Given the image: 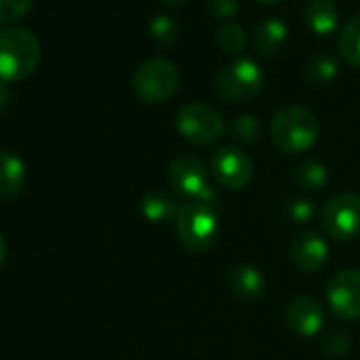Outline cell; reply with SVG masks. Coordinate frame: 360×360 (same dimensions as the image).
<instances>
[{"mask_svg": "<svg viewBox=\"0 0 360 360\" xmlns=\"http://www.w3.org/2000/svg\"><path fill=\"white\" fill-rule=\"evenodd\" d=\"M176 129L193 144H212L225 131L221 112L204 102H189L176 112Z\"/></svg>", "mask_w": 360, "mask_h": 360, "instance_id": "52a82bcc", "label": "cell"}, {"mask_svg": "<svg viewBox=\"0 0 360 360\" xmlns=\"http://www.w3.org/2000/svg\"><path fill=\"white\" fill-rule=\"evenodd\" d=\"M326 303L341 320L360 318V271L341 269L326 284Z\"/></svg>", "mask_w": 360, "mask_h": 360, "instance_id": "9c48e42d", "label": "cell"}, {"mask_svg": "<svg viewBox=\"0 0 360 360\" xmlns=\"http://www.w3.org/2000/svg\"><path fill=\"white\" fill-rule=\"evenodd\" d=\"M328 246L316 231H301L290 242V261L303 274H316L326 265Z\"/></svg>", "mask_w": 360, "mask_h": 360, "instance_id": "8fae6325", "label": "cell"}, {"mask_svg": "<svg viewBox=\"0 0 360 360\" xmlns=\"http://www.w3.org/2000/svg\"><path fill=\"white\" fill-rule=\"evenodd\" d=\"M26 185V163L11 150H0V200L13 202Z\"/></svg>", "mask_w": 360, "mask_h": 360, "instance_id": "4fadbf2b", "label": "cell"}, {"mask_svg": "<svg viewBox=\"0 0 360 360\" xmlns=\"http://www.w3.org/2000/svg\"><path fill=\"white\" fill-rule=\"evenodd\" d=\"M178 240L191 252H206L219 238V210L204 202L180 206L176 217Z\"/></svg>", "mask_w": 360, "mask_h": 360, "instance_id": "3957f363", "label": "cell"}, {"mask_svg": "<svg viewBox=\"0 0 360 360\" xmlns=\"http://www.w3.org/2000/svg\"><path fill=\"white\" fill-rule=\"evenodd\" d=\"M252 39H255V47L263 56H271L284 47V43L288 39V28H286L284 20H280V18H265L255 26Z\"/></svg>", "mask_w": 360, "mask_h": 360, "instance_id": "2e32d148", "label": "cell"}, {"mask_svg": "<svg viewBox=\"0 0 360 360\" xmlns=\"http://www.w3.org/2000/svg\"><path fill=\"white\" fill-rule=\"evenodd\" d=\"M328 167L318 159H305L295 169V183L305 191H318L326 185Z\"/></svg>", "mask_w": 360, "mask_h": 360, "instance_id": "ac0fdd59", "label": "cell"}, {"mask_svg": "<svg viewBox=\"0 0 360 360\" xmlns=\"http://www.w3.org/2000/svg\"><path fill=\"white\" fill-rule=\"evenodd\" d=\"M159 3H163V5H180V3H185V0H159Z\"/></svg>", "mask_w": 360, "mask_h": 360, "instance_id": "f546056e", "label": "cell"}, {"mask_svg": "<svg viewBox=\"0 0 360 360\" xmlns=\"http://www.w3.org/2000/svg\"><path fill=\"white\" fill-rule=\"evenodd\" d=\"M206 11L212 18L229 20L240 11V0H206Z\"/></svg>", "mask_w": 360, "mask_h": 360, "instance_id": "4316f807", "label": "cell"}, {"mask_svg": "<svg viewBox=\"0 0 360 360\" xmlns=\"http://www.w3.org/2000/svg\"><path fill=\"white\" fill-rule=\"evenodd\" d=\"M32 7V0H0V26L22 20Z\"/></svg>", "mask_w": 360, "mask_h": 360, "instance_id": "cb8c5ba5", "label": "cell"}, {"mask_svg": "<svg viewBox=\"0 0 360 360\" xmlns=\"http://www.w3.org/2000/svg\"><path fill=\"white\" fill-rule=\"evenodd\" d=\"M286 217L292 223H305L314 217V204L305 198H292L286 204Z\"/></svg>", "mask_w": 360, "mask_h": 360, "instance_id": "484cf974", "label": "cell"}, {"mask_svg": "<svg viewBox=\"0 0 360 360\" xmlns=\"http://www.w3.org/2000/svg\"><path fill=\"white\" fill-rule=\"evenodd\" d=\"M263 134L261 121L252 115H238L231 123V136L244 144L257 142Z\"/></svg>", "mask_w": 360, "mask_h": 360, "instance_id": "603a6c76", "label": "cell"}, {"mask_svg": "<svg viewBox=\"0 0 360 360\" xmlns=\"http://www.w3.org/2000/svg\"><path fill=\"white\" fill-rule=\"evenodd\" d=\"M303 75H305L307 83H311V85H326V83H330L337 77V60H335V56H330L326 51L314 53L307 60Z\"/></svg>", "mask_w": 360, "mask_h": 360, "instance_id": "d6986e66", "label": "cell"}, {"mask_svg": "<svg viewBox=\"0 0 360 360\" xmlns=\"http://www.w3.org/2000/svg\"><path fill=\"white\" fill-rule=\"evenodd\" d=\"M140 210H142V217H144L146 221L159 223V225H161V223L176 221L180 206H178V202H176L169 193H165V191H161V189H153V191H148V193L142 198Z\"/></svg>", "mask_w": 360, "mask_h": 360, "instance_id": "e0dca14e", "label": "cell"}, {"mask_svg": "<svg viewBox=\"0 0 360 360\" xmlns=\"http://www.w3.org/2000/svg\"><path fill=\"white\" fill-rule=\"evenodd\" d=\"M271 142L286 155H299L311 148L320 136L318 117L299 104L280 108L271 119Z\"/></svg>", "mask_w": 360, "mask_h": 360, "instance_id": "6da1fadb", "label": "cell"}, {"mask_svg": "<svg viewBox=\"0 0 360 360\" xmlns=\"http://www.w3.org/2000/svg\"><path fill=\"white\" fill-rule=\"evenodd\" d=\"M41 43L26 28L0 30V81L18 83L28 79L41 62Z\"/></svg>", "mask_w": 360, "mask_h": 360, "instance_id": "7a4b0ae2", "label": "cell"}, {"mask_svg": "<svg viewBox=\"0 0 360 360\" xmlns=\"http://www.w3.org/2000/svg\"><path fill=\"white\" fill-rule=\"evenodd\" d=\"M286 324L290 330H295L301 337H314L320 333L324 324V311L322 305L311 297H295L284 311Z\"/></svg>", "mask_w": 360, "mask_h": 360, "instance_id": "7c38bea8", "label": "cell"}, {"mask_svg": "<svg viewBox=\"0 0 360 360\" xmlns=\"http://www.w3.org/2000/svg\"><path fill=\"white\" fill-rule=\"evenodd\" d=\"M148 34L159 49H169L178 39V24L174 18H169L165 13L155 15L148 24Z\"/></svg>", "mask_w": 360, "mask_h": 360, "instance_id": "44dd1931", "label": "cell"}, {"mask_svg": "<svg viewBox=\"0 0 360 360\" xmlns=\"http://www.w3.org/2000/svg\"><path fill=\"white\" fill-rule=\"evenodd\" d=\"M324 231L339 242H352L360 238V195L341 193L330 198L322 208Z\"/></svg>", "mask_w": 360, "mask_h": 360, "instance_id": "ba28073f", "label": "cell"}, {"mask_svg": "<svg viewBox=\"0 0 360 360\" xmlns=\"http://www.w3.org/2000/svg\"><path fill=\"white\" fill-rule=\"evenodd\" d=\"M5 259H7V242L3 236H0V267L5 265Z\"/></svg>", "mask_w": 360, "mask_h": 360, "instance_id": "f1b7e54d", "label": "cell"}, {"mask_svg": "<svg viewBox=\"0 0 360 360\" xmlns=\"http://www.w3.org/2000/svg\"><path fill=\"white\" fill-rule=\"evenodd\" d=\"M167 180H169V187L174 193L191 198L193 202L210 204L217 208V195L210 189L206 167H204L202 159H198L195 155H189V153L178 155L169 163Z\"/></svg>", "mask_w": 360, "mask_h": 360, "instance_id": "8992f818", "label": "cell"}, {"mask_svg": "<svg viewBox=\"0 0 360 360\" xmlns=\"http://www.w3.org/2000/svg\"><path fill=\"white\" fill-rule=\"evenodd\" d=\"M180 83V72L174 62L165 58H150L142 62L134 77L131 87L134 94L146 104H159L167 100Z\"/></svg>", "mask_w": 360, "mask_h": 360, "instance_id": "5b68a950", "label": "cell"}, {"mask_svg": "<svg viewBox=\"0 0 360 360\" xmlns=\"http://www.w3.org/2000/svg\"><path fill=\"white\" fill-rule=\"evenodd\" d=\"M214 39H217L219 49L223 53H227V56H238L244 49V45H246V32H244V28L240 24H233V22L223 24L217 30Z\"/></svg>", "mask_w": 360, "mask_h": 360, "instance_id": "7402d4cb", "label": "cell"}, {"mask_svg": "<svg viewBox=\"0 0 360 360\" xmlns=\"http://www.w3.org/2000/svg\"><path fill=\"white\" fill-rule=\"evenodd\" d=\"M227 286L238 299H257L265 290V278L261 269L252 265H233L227 271Z\"/></svg>", "mask_w": 360, "mask_h": 360, "instance_id": "5bb4252c", "label": "cell"}, {"mask_svg": "<svg viewBox=\"0 0 360 360\" xmlns=\"http://www.w3.org/2000/svg\"><path fill=\"white\" fill-rule=\"evenodd\" d=\"M339 51L347 64L360 68V13L354 15L343 26L341 37H339Z\"/></svg>", "mask_w": 360, "mask_h": 360, "instance_id": "ffe728a7", "label": "cell"}, {"mask_svg": "<svg viewBox=\"0 0 360 360\" xmlns=\"http://www.w3.org/2000/svg\"><path fill=\"white\" fill-rule=\"evenodd\" d=\"M9 98H11V94H9V89L3 85V83H0V108H3L7 102H9Z\"/></svg>", "mask_w": 360, "mask_h": 360, "instance_id": "83f0119b", "label": "cell"}, {"mask_svg": "<svg viewBox=\"0 0 360 360\" xmlns=\"http://www.w3.org/2000/svg\"><path fill=\"white\" fill-rule=\"evenodd\" d=\"M265 3H271V0H265Z\"/></svg>", "mask_w": 360, "mask_h": 360, "instance_id": "4dcf8cb0", "label": "cell"}, {"mask_svg": "<svg viewBox=\"0 0 360 360\" xmlns=\"http://www.w3.org/2000/svg\"><path fill=\"white\" fill-rule=\"evenodd\" d=\"M212 172L221 187L240 191L252 180L255 165L250 157L238 146H223L212 155Z\"/></svg>", "mask_w": 360, "mask_h": 360, "instance_id": "30bf717a", "label": "cell"}, {"mask_svg": "<svg viewBox=\"0 0 360 360\" xmlns=\"http://www.w3.org/2000/svg\"><path fill=\"white\" fill-rule=\"evenodd\" d=\"M303 22L316 34H330L339 26V7L335 0H305Z\"/></svg>", "mask_w": 360, "mask_h": 360, "instance_id": "9a60e30c", "label": "cell"}, {"mask_svg": "<svg viewBox=\"0 0 360 360\" xmlns=\"http://www.w3.org/2000/svg\"><path fill=\"white\" fill-rule=\"evenodd\" d=\"M265 85L263 68L250 58H236L227 62L214 79V89L223 100L246 102L261 94Z\"/></svg>", "mask_w": 360, "mask_h": 360, "instance_id": "277c9868", "label": "cell"}, {"mask_svg": "<svg viewBox=\"0 0 360 360\" xmlns=\"http://www.w3.org/2000/svg\"><path fill=\"white\" fill-rule=\"evenodd\" d=\"M347 347H349V335H347V330H341V328L326 333V337L322 341V352L328 354L330 358L343 356L347 352Z\"/></svg>", "mask_w": 360, "mask_h": 360, "instance_id": "d4e9b609", "label": "cell"}]
</instances>
